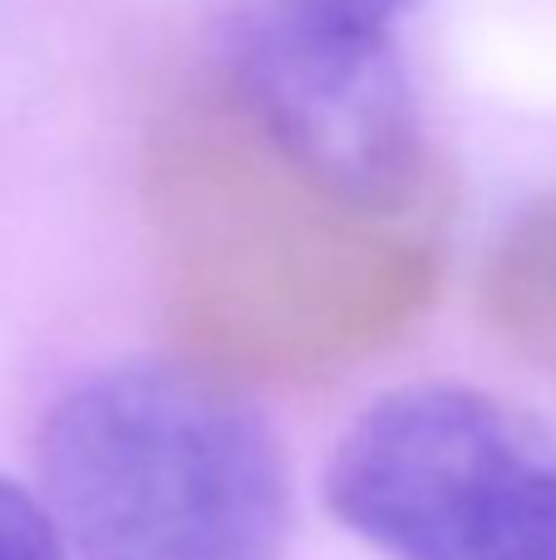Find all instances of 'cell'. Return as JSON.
I'll use <instances>...</instances> for the list:
<instances>
[{
    "label": "cell",
    "mask_w": 556,
    "mask_h": 560,
    "mask_svg": "<svg viewBox=\"0 0 556 560\" xmlns=\"http://www.w3.org/2000/svg\"><path fill=\"white\" fill-rule=\"evenodd\" d=\"M39 482L84 560H286L291 482L266 418L158 359L69 384L39 423Z\"/></svg>",
    "instance_id": "6da1fadb"
},
{
    "label": "cell",
    "mask_w": 556,
    "mask_h": 560,
    "mask_svg": "<svg viewBox=\"0 0 556 560\" xmlns=\"http://www.w3.org/2000/svg\"><path fill=\"white\" fill-rule=\"evenodd\" d=\"M325 502L390 560H556V433L488 388H394L335 443Z\"/></svg>",
    "instance_id": "7a4b0ae2"
},
{
    "label": "cell",
    "mask_w": 556,
    "mask_h": 560,
    "mask_svg": "<svg viewBox=\"0 0 556 560\" xmlns=\"http://www.w3.org/2000/svg\"><path fill=\"white\" fill-rule=\"evenodd\" d=\"M242 98L325 192L399 207L424 173V128L390 25L311 0H246L227 25Z\"/></svg>",
    "instance_id": "3957f363"
},
{
    "label": "cell",
    "mask_w": 556,
    "mask_h": 560,
    "mask_svg": "<svg viewBox=\"0 0 556 560\" xmlns=\"http://www.w3.org/2000/svg\"><path fill=\"white\" fill-rule=\"evenodd\" d=\"M0 560H69V541L49 506L0 477Z\"/></svg>",
    "instance_id": "277c9868"
}]
</instances>
